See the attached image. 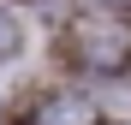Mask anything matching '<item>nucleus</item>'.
Instances as JSON below:
<instances>
[{"instance_id": "obj_1", "label": "nucleus", "mask_w": 131, "mask_h": 125, "mask_svg": "<svg viewBox=\"0 0 131 125\" xmlns=\"http://www.w3.org/2000/svg\"><path fill=\"white\" fill-rule=\"evenodd\" d=\"M36 125H101V113L83 95H54V101L36 107Z\"/></svg>"}, {"instance_id": "obj_2", "label": "nucleus", "mask_w": 131, "mask_h": 125, "mask_svg": "<svg viewBox=\"0 0 131 125\" xmlns=\"http://www.w3.org/2000/svg\"><path fill=\"white\" fill-rule=\"evenodd\" d=\"M18 42H24L18 18H12V12H0V60H6V54H18Z\"/></svg>"}, {"instance_id": "obj_3", "label": "nucleus", "mask_w": 131, "mask_h": 125, "mask_svg": "<svg viewBox=\"0 0 131 125\" xmlns=\"http://www.w3.org/2000/svg\"><path fill=\"white\" fill-rule=\"evenodd\" d=\"M107 6H131V0H107Z\"/></svg>"}]
</instances>
